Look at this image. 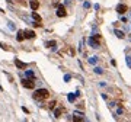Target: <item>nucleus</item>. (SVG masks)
I'll return each mask as SVG.
<instances>
[{"mask_svg":"<svg viewBox=\"0 0 131 122\" xmlns=\"http://www.w3.org/2000/svg\"><path fill=\"white\" fill-rule=\"evenodd\" d=\"M48 96H50V92L47 90V89H38L37 92H35V94H34V98L35 99H47L48 98Z\"/></svg>","mask_w":131,"mask_h":122,"instance_id":"1","label":"nucleus"},{"mask_svg":"<svg viewBox=\"0 0 131 122\" xmlns=\"http://www.w3.org/2000/svg\"><path fill=\"white\" fill-rule=\"evenodd\" d=\"M22 86L25 87V89H34L35 87V83L32 78H25V80L22 81Z\"/></svg>","mask_w":131,"mask_h":122,"instance_id":"2","label":"nucleus"},{"mask_svg":"<svg viewBox=\"0 0 131 122\" xmlns=\"http://www.w3.org/2000/svg\"><path fill=\"white\" fill-rule=\"evenodd\" d=\"M66 15H67L66 7H64L63 4H58V6H57V16H58V17H64Z\"/></svg>","mask_w":131,"mask_h":122,"instance_id":"3","label":"nucleus"},{"mask_svg":"<svg viewBox=\"0 0 131 122\" xmlns=\"http://www.w3.org/2000/svg\"><path fill=\"white\" fill-rule=\"evenodd\" d=\"M127 10H128L127 4H118V6H117V12H118L119 15H124V13H125Z\"/></svg>","mask_w":131,"mask_h":122,"instance_id":"4","label":"nucleus"},{"mask_svg":"<svg viewBox=\"0 0 131 122\" xmlns=\"http://www.w3.org/2000/svg\"><path fill=\"white\" fill-rule=\"evenodd\" d=\"M89 44H90L92 48H99V39H96L95 37H92V38L89 39Z\"/></svg>","mask_w":131,"mask_h":122,"instance_id":"5","label":"nucleus"},{"mask_svg":"<svg viewBox=\"0 0 131 122\" xmlns=\"http://www.w3.org/2000/svg\"><path fill=\"white\" fill-rule=\"evenodd\" d=\"M15 65L19 68V70H25L26 68V63H22V61L17 60V58H15Z\"/></svg>","mask_w":131,"mask_h":122,"instance_id":"6","label":"nucleus"},{"mask_svg":"<svg viewBox=\"0 0 131 122\" xmlns=\"http://www.w3.org/2000/svg\"><path fill=\"white\" fill-rule=\"evenodd\" d=\"M29 6H31L32 10H37V9L39 7V2H38V0H31V2H29Z\"/></svg>","mask_w":131,"mask_h":122,"instance_id":"7","label":"nucleus"},{"mask_svg":"<svg viewBox=\"0 0 131 122\" xmlns=\"http://www.w3.org/2000/svg\"><path fill=\"white\" fill-rule=\"evenodd\" d=\"M25 38L26 39H34L35 38V32L34 31H25Z\"/></svg>","mask_w":131,"mask_h":122,"instance_id":"8","label":"nucleus"},{"mask_svg":"<svg viewBox=\"0 0 131 122\" xmlns=\"http://www.w3.org/2000/svg\"><path fill=\"white\" fill-rule=\"evenodd\" d=\"M16 39L19 41V42H22V41L25 39V32H22V31H17V37H16Z\"/></svg>","mask_w":131,"mask_h":122,"instance_id":"9","label":"nucleus"},{"mask_svg":"<svg viewBox=\"0 0 131 122\" xmlns=\"http://www.w3.org/2000/svg\"><path fill=\"white\" fill-rule=\"evenodd\" d=\"M61 113H63V108H57L55 112H54V116H55V118H60Z\"/></svg>","mask_w":131,"mask_h":122,"instance_id":"10","label":"nucleus"},{"mask_svg":"<svg viewBox=\"0 0 131 122\" xmlns=\"http://www.w3.org/2000/svg\"><path fill=\"white\" fill-rule=\"evenodd\" d=\"M55 45H57V42H55V41H50V42H47V47H48V48L55 49Z\"/></svg>","mask_w":131,"mask_h":122,"instance_id":"11","label":"nucleus"},{"mask_svg":"<svg viewBox=\"0 0 131 122\" xmlns=\"http://www.w3.org/2000/svg\"><path fill=\"white\" fill-rule=\"evenodd\" d=\"M32 17H34V20H38V22H41V16H39L37 12H32Z\"/></svg>","mask_w":131,"mask_h":122,"instance_id":"12","label":"nucleus"},{"mask_svg":"<svg viewBox=\"0 0 131 122\" xmlns=\"http://www.w3.org/2000/svg\"><path fill=\"white\" fill-rule=\"evenodd\" d=\"M115 35H117V37H118L119 39H122V38L125 37V35H124V32H122V31H118V29L115 31Z\"/></svg>","mask_w":131,"mask_h":122,"instance_id":"13","label":"nucleus"},{"mask_svg":"<svg viewBox=\"0 0 131 122\" xmlns=\"http://www.w3.org/2000/svg\"><path fill=\"white\" fill-rule=\"evenodd\" d=\"M26 77H28V78H32V80H35V76H34L32 71H26Z\"/></svg>","mask_w":131,"mask_h":122,"instance_id":"14","label":"nucleus"},{"mask_svg":"<svg viewBox=\"0 0 131 122\" xmlns=\"http://www.w3.org/2000/svg\"><path fill=\"white\" fill-rule=\"evenodd\" d=\"M55 105H57V103H55V100H51V102L48 103V108H50V109H54V108H55Z\"/></svg>","mask_w":131,"mask_h":122,"instance_id":"15","label":"nucleus"},{"mask_svg":"<svg viewBox=\"0 0 131 122\" xmlns=\"http://www.w3.org/2000/svg\"><path fill=\"white\" fill-rule=\"evenodd\" d=\"M89 63H90V64H96V63H98V58H96V57L89 58Z\"/></svg>","mask_w":131,"mask_h":122,"instance_id":"16","label":"nucleus"},{"mask_svg":"<svg viewBox=\"0 0 131 122\" xmlns=\"http://www.w3.org/2000/svg\"><path fill=\"white\" fill-rule=\"evenodd\" d=\"M95 73H96V74H102L103 71H102V68H99V67H95Z\"/></svg>","mask_w":131,"mask_h":122,"instance_id":"17","label":"nucleus"},{"mask_svg":"<svg viewBox=\"0 0 131 122\" xmlns=\"http://www.w3.org/2000/svg\"><path fill=\"white\" fill-rule=\"evenodd\" d=\"M74 99H76V94H68V100L70 102H74Z\"/></svg>","mask_w":131,"mask_h":122,"instance_id":"18","label":"nucleus"},{"mask_svg":"<svg viewBox=\"0 0 131 122\" xmlns=\"http://www.w3.org/2000/svg\"><path fill=\"white\" fill-rule=\"evenodd\" d=\"M0 48H3V49L9 51V47H7V45H4V44H2V42H0Z\"/></svg>","mask_w":131,"mask_h":122,"instance_id":"19","label":"nucleus"},{"mask_svg":"<svg viewBox=\"0 0 131 122\" xmlns=\"http://www.w3.org/2000/svg\"><path fill=\"white\" fill-rule=\"evenodd\" d=\"M117 113H118V115H122V113H124V109H122V108H118V109H117Z\"/></svg>","mask_w":131,"mask_h":122,"instance_id":"20","label":"nucleus"},{"mask_svg":"<svg viewBox=\"0 0 131 122\" xmlns=\"http://www.w3.org/2000/svg\"><path fill=\"white\" fill-rule=\"evenodd\" d=\"M127 64L131 67V57H127Z\"/></svg>","mask_w":131,"mask_h":122,"instance_id":"21","label":"nucleus"},{"mask_svg":"<svg viewBox=\"0 0 131 122\" xmlns=\"http://www.w3.org/2000/svg\"><path fill=\"white\" fill-rule=\"evenodd\" d=\"M9 28H10V29H15V26H13V23H12V22H9Z\"/></svg>","mask_w":131,"mask_h":122,"instance_id":"22","label":"nucleus"},{"mask_svg":"<svg viewBox=\"0 0 131 122\" xmlns=\"http://www.w3.org/2000/svg\"><path fill=\"white\" fill-rule=\"evenodd\" d=\"M64 80H66V81H68V80H70V76H68V74H67V76H64Z\"/></svg>","mask_w":131,"mask_h":122,"instance_id":"23","label":"nucleus"},{"mask_svg":"<svg viewBox=\"0 0 131 122\" xmlns=\"http://www.w3.org/2000/svg\"><path fill=\"white\" fill-rule=\"evenodd\" d=\"M7 2H9V3H12V2H13V0H7Z\"/></svg>","mask_w":131,"mask_h":122,"instance_id":"24","label":"nucleus"}]
</instances>
